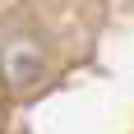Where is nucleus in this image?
<instances>
[{"instance_id":"nucleus-1","label":"nucleus","mask_w":134,"mask_h":134,"mask_svg":"<svg viewBox=\"0 0 134 134\" xmlns=\"http://www.w3.org/2000/svg\"><path fill=\"white\" fill-rule=\"evenodd\" d=\"M0 69H5V83H9V88H28V83L42 74V46L28 42V37L0 46Z\"/></svg>"}]
</instances>
